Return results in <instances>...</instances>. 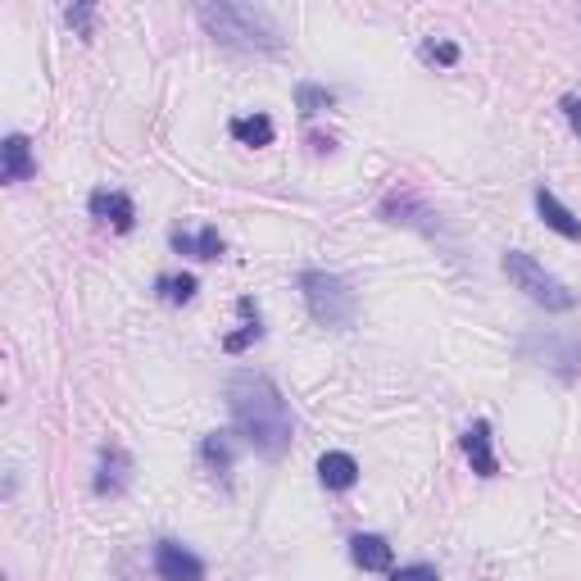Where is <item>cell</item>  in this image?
Segmentation results:
<instances>
[{
    "label": "cell",
    "instance_id": "5",
    "mask_svg": "<svg viewBox=\"0 0 581 581\" xmlns=\"http://www.w3.org/2000/svg\"><path fill=\"white\" fill-rule=\"evenodd\" d=\"M132 473H137V464H132V454L118 445V441H109V445H101V464H96V496H124L128 486H132Z\"/></svg>",
    "mask_w": 581,
    "mask_h": 581
},
{
    "label": "cell",
    "instance_id": "16",
    "mask_svg": "<svg viewBox=\"0 0 581 581\" xmlns=\"http://www.w3.org/2000/svg\"><path fill=\"white\" fill-rule=\"evenodd\" d=\"M200 458H205V468L209 473H232V464H236V432H209L205 441H200Z\"/></svg>",
    "mask_w": 581,
    "mask_h": 581
},
{
    "label": "cell",
    "instance_id": "3",
    "mask_svg": "<svg viewBox=\"0 0 581 581\" xmlns=\"http://www.w3.org/2000/svg\"><path fill=\"white\" fill-rule=\"evenodd\" d=\"M300 295H304V310H310L314 323L323 327H355V314H359V295L346 278H336L327 268H304L300 272Z\"/></svg>",
    "mask_w": 581,
    "mask_h": 581
},
{
    "label": "cell",
    "instance_id": "9",
    "mask_svg": "<svg viewBox=\"0 0 581 581\" xmlns=\"http://www.w3.org/2000/svg\"><path fill=\"white\" fill-rule=\"evenodd\" d=\"M382 213H386V219L391 223H405V228H422L427 236H437L441 228L437 223H427V219H437V213L432 209H427L414 191H391L386 200H382Z\"/></svg>",
    "mask_w": 581,
    "mask_h": 581
},
{
    "label": "cell",
    "instance_id": "7",
    "mask_svg": "<svg viewBox=\"0 0 581 581\" xmlns=\"http://www.w3.org/2000/svg\"><path fill=\"white\" fill-rule=\"evenodd\" d=\"M86 209H91V219L109 223L114 232H132L137 228V205H132L128 191H118V187H96L91 200H86Z\"/></svg>",
    "mask_w": 581,
    "mask_h": 581
},
{
    "label": "cell",
    "instance_id": "10",
    "mask_svg": "<svg viewBox=\"0 0 581 581\" xmlns=\"http://www.w3.org/2000/svg\"><path fill=\"white\" fill-rule=\"evenodd\" d=\"M37 173V155H33V141L23 132H10L0 141V177L5 182H27Z\"/></svg>",
    "mask_w": 581,
    "mask_h": 581
},
{
    "label": "cell",
    "instance_id": "23",
    "mask_svg": "<svg viewBox=\"0 0 581 581\" xmlns=\"http://www.w3.org/2000/svg\"><path fill=\"white\" fill-rule=\"evenodd\" d=\"M559 109H563V118H568V128L581 137V96H563Z\"/></svg>",
    "mask_w": 581,
    "mask_h": 581
},
{
    "label": "cell",
    "instance_id": "22",
    "mask_svg": "<svg viewBox=\"0 0 581 581\" xmlns=\"http://www.w3.org/2000/svg\"><path fill=\"white\" fill-rule=\"evenodd\" d=\"M65 19H69V27H78L82 37H91V19H96V5H69Z\"/></svg>",
    "mask_w": 581,
    "mask_h": 581
},
{
    "label": "cell",
    "instance_id": "21",
    "mask_svg": "<svg viewBox=\"0 0 581 581\" xmlns=\"http://www.w3.org/2000/svg\"><path fill=\"white\" fill-rule=\"evenodd\" d=\"M391 581H441L432 563H409V568H395Z\"/></svg>",
    "mask_w": 581,
    "mask_h": 581
},
{
    "label": "cell",
    "instance_id": "20",
    "mask_svg": "<svg viewBox=\"0 0 581 581\" xmlns=\"http://www.w3.org/2000/svg\"><path fill=\"white\" fill-rule=\"evenodd\" d=\"M422 55L437 59V65H458V46H454V42H437V37H432V42L422 46Z\"/></svg>",
    "mask_w": 581,
    "mask_h": 581
},
{
    "label": "cell",
    "instance_id": "14",
    "mask_svg": "<svg viewBox=\"0 0 581 581\" xmlns=\"http://www.w3.org/2000/svg\"><path fill=\"white\" fill-rule=\"evenodd\" d=\"M318 481L327 486V491H350V486L359 481L355 454H346V450H327V454L318 458Z\"/></svg>",
    "mask_w": 581,
    "mask_h": 581
},
{
    "label": "cell",
    "instance_id": "12",
    "mask_svg": "<svg viewBox=\"0 0 581 581\" xmlns=\"http://www.w3.org/2000/svg\"><path fill=\"white\" fill-rule=\"evenodd\" d=\"M536 213H541V219H545V228H555L559 236H568V241H581V219H577V213L555 196V191H549V187H536Z\"/></svg>",
    "mask_w": 581,
    "mask_h": 581
},
{
    "label": "cell",
    "instance_id": "1",
    "mask_svg": "<svg viewBox=\"0 0 581 581\" xmlns=\"http://www.w3.org/2000/svg\"><path fill=\"white\" fill-rule=\"evenodd\" d=\"M228 409L236 422V437L264 458H282L295 437L291 405L282 400L278 382L268 373H236L228 382Z\"/></svg>",
    "mask_w": 581,
    "mask_h": 581
},
{
    "label": "cell",
    "instance_id": "11",
    "mask_svg": "<svg viewBox=\"0 0 581 581\" xmlns=\"http://www.w3.org/2000/svg\"><path fill=\"white\" fill-rule=\"evenodd\" d=\"M169 246L177 255H191V259H223V236H219V228H200V232L173 228L169 232Z\"/></svg>",
    "mask_w": 581,
    "mask_h": 581
},
{
    "label": "cell",
    "instance_id": "18",
    "mask_svg": "<svg viewBox=\"0 0 581 581\" xmlns=\"http://www.w3.org/2000/svg\"><path fill=\"white\" fill-rule=\"evenodd\" d=\"M332 105H336V91H332V86H318V82H300V86H295V109H300V114L314 118V114H323V109H332Z\"/></svg>",
    "mask_w": 581,
    "mask_h": 581
},
{
    "label": "cell",
    "instance_id": "6",
    "mask_svg": "<svg viewBox=\"0 0 581 581\" xmlns=\"http://www.w3.org/2000/svg\"><path fill=\"white\" fill-rule=\"evenodd\" d=\"M155 572L160 581H205V559L182 541H155Z\"/></svg>",
    "mask_w": 581,
    "mask_h": 581
},
{
    "label": "cell",
    "instance_id": "13",
    "mask_svg": "<svg viewBox=\"0 0 581 581\" xmlns=\"http://www.w3.org/2000/svg\"><path fill=\"white\" fill-rule=\"evenodd\" d=\"M350 559H355L363 572H391L395 549H391V541H386V536L359 532V536H350Z\"/></svg>",
    "mask_w": 581,
    "mask_h": 581
},
{
    "label": "cell",
    "instance_id": "17",
    "mask_svg": "<svg viewBox=\"0 0 581 581\" xmlns=\"http://www.w3.org/2000/svg\"><path fill=\"white\" fill-rule=\"evenodd\" d=\"M228 132L241 141V146H272V137H278V128H272V118L268 114H241L228 124Z\"/></svg>",
    "mask_w": 581,
    "mask_h": 581
},
{
    "label": "cell",
    "instance_id": "19",
    "mask_svg": "<svg viewBox=\"0 0 581 581\" xmlns=\"http://www.w3.org/2000/svg\"><path fill=\"white\" fill-rule=\"evenodd\" d=\"M155 287H160V295H164L169 304H191L196 291H200V282L191 278V272H164Z\"/></svg>",
    "mask_w": 581,
    "mask_h": 581
},
{
    "label": "cell",
    "instance_id": "4",
    "mask_svg": "<svg viewBox=\"0 0 581 581\" xmlns=\"http://www.w3.org/2000/svg\"><path fill=\"white\" fill-rule=\"evenodd\" d=\"M504 278L523 291L527 300H536L541 310H555V314H568L572 304H577V295L555 278V272H549L545 264H536L527 251H504Z\"/></svg>",
    "mask_w": 581,
    "mask_h": 581
},
{
    "label": "cell",
    "instance_id": "2",
    "mask_svg": "<svg viewBox=\"0 0 581 581\" xmlns=\"http://www.w3.org/2000/svg\"><path fill=\"white\" fill-rule=\"evenodd\" d=\"M196 19L205 33L219 42V46H232V50H259V55H278L287 50V37H282V27L278 19H272L268 10L259 5H232V0H205V5H196Z\"/></svg>",
    "mask_w": 581,
    "mask_h": 581
},
{
    "label": "cell",
    "instance_id": "8",
    "mask_svg": "<svg viewBox=\"0 0 581 581\" xmlns=\"http://www.w3.org/2000/svg\"><path fill=\"white\" fill-rule=\"evenodd\" d=\"M491 441H496V437H491V422H486V418L468 422V432H464V454H468V464H473L477 477H496V473H500V458H496V445H491Z\"/></svg>",
    "mask_w": 581,
    "mask_h": 581
},
{
    "label": "cell",
    "instance_id": "15",
    "mask_svg": "<svg viewBox=\"0 0 581 581\" xmlns=\"http://www.w3.org/2000/svg\"><path fill=\"white\" fill-rule=\"evenodd\" d=\"M236 310H241V332L223 336V350H228V355H241V350H251V346L259 341V336H264V318H259V304H255L251 295L241 300Z\"/></svg>",
    "mask_w": 581,
    "mask_h": 581
}]
</instances>
